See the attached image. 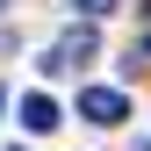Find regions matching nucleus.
<instances>
[{
  "instance_id": "obj_3",
  "label": "nucleus",
  "mask_w": 151,
  "mask_h": 151,
  "mask_svg": "<svg viewBox=\"0 0 151 151\" xmlns=\"http://www.w3.org/2000/svg\"><path fill=\"white\" fill-rule=\"evenodd\" d=\"M58 122H65V108L50 101V93H29V101H22V129H29V137H43V129H58Z\"/></svg>"
},
{
  "instance_id": "obj_5",
  "label": "nucleus",
  "mask_w": 151,
  "mask_h": 151,
  "mask_svg": "<svg viewBox=\"0 0 151 151\" xmlns=\"http://www.w3.org/2000/svg\"><path fill=\"white\" fill-rule=\"evenodd\" d=\"M14 151H22V144H14Z\"/></svg>"
},
{
  "instance_id": "obj_4",
  "label": "nucleus",
  "mask_w": 151,
  "mask_h": 151,
  "mask_svg": "<svg viewBox=\"0 0 151 151\" xmlns=\"http://www.w3.org/2000/svg\"><path fill=\"white\" fill-rule=\"evenodd\" d=\"M79 14H115V0H72Z\"/></svg>"
},
{
  "instance_id": "obj_1",
  "label": "nucleus",
  "mask_w": 151,
  "mask_h": 151,
  "mask_svg": "<svg viewBox=\"0 0 151 151\" xmlns=\"http://www.w3.org/2000/svg\"><path fill=\"white\" fill-rule=\"evenodd\" d=\"M93 50H101V43H93V29L79 22V29H65L58 43H50V58H43V72H86V65H93Z\"/></svg>"
},
{
  "instance_id": "obj_2",
  "label": "nucleus",
  "mask_w": 151,
  "mask_h": 151,
  "mask_svg": "<svg viewBox=\"0 0 151 151\" xmlns=\"http://www.w3.org/2000/svg\"><path fill=\"white\" fill-rule=\"evenodd\" d=\"M79 115L101 122V129H115V122L129 115V93H122V86H86V93H79Z\"/></svg>"
}]
</instances>
